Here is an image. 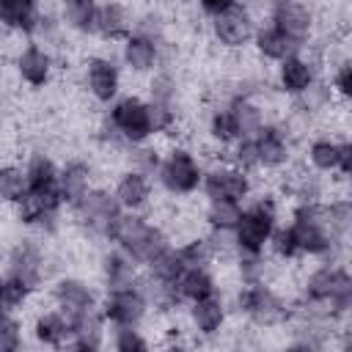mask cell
Instances as JSON below:
<instances>
[{
  "label": "cell",
  "mask_w": 352,
  "mask_h": 352,
  "mask_svg": "<svg viewBox=\"0 0 352 352\" xmlns=\"http://www.w3.org/2000/svg\"><path fill=\"white\" fill-rule=\"evenodd\" d=\"M239 0H195V6L212 19V16H217V14H223V11H228L231 6H236Z\"/></svg>",
  "instance_id": "obj_41"
},
{
  "label": "cell",
  "mask_w": 352,
  "mask_h": 352,
  "mask_svg": "<svg viewBox=\"0 0 352 352\" xmlns=\"http://www.w3.org/2000/svg\"><path fill=\"white\" fill-rule=\"evenodd\" d=\"M110 242L126 250L143 267H148L157 256H162L173 245V236L162 223H154L143 212H124Z\"/></svg>",
  "instance_id": "obj_3"
},
{
  "label": "cell",
  "mask_w": 352,
  "mask_h": 352,
  "mask_svg": "<svg viewBox=\"0 0 352 352\" xmlns=\"http://www.w3.org/2000/svg\"><path fill=\"white\" fill-rule=\"evenodd\" d=\"M25 346V322L22 314H6L0 316V352H19Z\"/></svg>",
  "instance_id": "obj_38"
},
{
  "label": "cell",
  "mask_w": 352,
  "mask_h": 352,
  "mask_svg": "<svg viewBox=\"0 0 352 352\" xmlns=\"http://www.w3.org/2000/svg\"><path fill=\"white\" fill-rule=\"evenodd\" d=\"M253 52L258 55V60H267V63H280V60H286V58H292V55H300L305 47H300L292 36H286L275 22H264V25H258V30H256V36H253Z\"/></svg>",
  "instance_id": "obj_28"
},
{
  "label": "cell",
  "mask_w": 352,
  "mask_h": 352,
  "mask_svg": "<svg viewBox=\"0 0 352 352\" xmlns=\"http://www.w3.org/2000/svg\"><path fill=\"white\" fill-rule=\"evenodd\" d=\"M253 140L258 154V170L278 173L292 162V132L280 121H270Z\"/></svg>",
  "instance_id": "obj_17"
},
{
  "label": "cell",
  "mask_w": 352,
  "mask_h": 352,
  "mask_svg": "<svg viewBox=\"0 0 352 352\" xmlns=\"http://www.w3.org/2000/svg\"><path fill=\"white\" fill-rule=\"evenodd\" d=\"M14 74L22 85L38 91L47 88L55 77V55L41 41H25L14 52Z\"/></svg>",
  "instance_id": "obj_12"
},
{
  "label": "cell",
  "mask_w": 352,
  "mask_h": 352,
  "mask_svg": "<svg viewBox=\"0 0 352 352\" xmlns=\"http://www.w3.org/2000/svg\"><path fill=\"white\" fill-rule=\"evenodd\" d=\"M231 311L258 330H278V327L292 324L294 319V302L272 280L236 283Z\"/></svg>",
  "instance_id": "obj_2"
},
{
  "label": "cell",
  "mask_w": 352,
  "mask_h": 352,
  "mask_svg": "<svg viewBox=\"0 0 352 352\" xmlns=\"http://www.w3.org/2000/svg\"><path fill=\"white\" fill-rule=\"evenodd\" d=\"M206 138H209L212 146L220 148V151L231 148V146L239 140V129H236L234 116H231V110L226 107V102H223L220 107H214V110L206 116Z\"/></svg>",
  "instance_id": "obj_33"
},
{
  "label": "cell",
  "mask_w": 352,
  "mask_h": 352,
  "mask_svg": "<svg viewBox=\"0 0 352 352\" xmlns=\"http://www.w3.org/2000/svg\"><path fill=\"white\" fill-rule=\"evenodd\" d=\"M82 85L96 104H113L121 96V66L110 55H91L82 66Z\"/></svg>",
  "instance_id": "obj_14"
},
{
  "label": "cell",
  "mask_w": 352,
  "mask_h": 352,
  "mask_svg": "<svg viewBox=\"0 0 352 352\" xmlns=\"http://www.w3.org/2000/svg\"><path fill=\"white\" fill-rule=\"evenodd\" d=\"M226 107L234 116V124L239 129V138H256L270 124L267 110H264L261 99L256 96V91H242L239 88L236 94H231L226 99Z\"/></svg>",
  "instance_id": "obj_25"
},
{
  "label": "cell",
  "mask_w": 352,
  "mask_h": 352,
  "mask_svg": "<svg viewBox=\"0 0 352 352\" xmlns=\"http://www.w3.org/2000/svg\"><path fill=\"white\" fill-rule=\"evenodd\" d=\"M187 327L198 336V338H214L226 330L228 324V316H231V305L228 300L217 292V294H209L204 300H195L187 305Z\"/></svg>",
  "instance_id": "obj_16"
},
{
  "label": "cell",
  "mask_w": 352,
  "mask_h": 352,
  "mask_svg": "<svg viewBox=\"0 0 352 352\" xmlns=\"http://www.w3.org/2000/svg\"><path fill=\"white\" fill-rule=\"evenodd\" d=\"M47 264H50V258H47L41 242L33 236H22L19 242L11 245V250L6 256V275L22 280L36 294H41L47 289V283L52 280V272Z\"/></svg>",
  "instance_id": "obj_7"
},
{
  "label": "cell",
  "mask_w": 352,
  "mask_h": 352,
  "mask_svg": "<svg viewBox=\"0 0 352 352\" xmlns=\"http://www.w3.org/2000/svg\"><path fill=\"white\" fill-rule=\"evenodd\" d=\"M25 176H28V190L30 192H47V190H58V176H60V165L41 148L25 154L22 160Z\"/></svg>",
  "instance_id": "obj_29"
},
{
  "label": "cell",
  "mask_w": 352,
  "mask_h": 352,
  "mask_svg": "<svg viewBox=\"0 0 352 352\" xmlns=\"http://www.w3.org/2000/svg\"><path fill=\"white\" fill-rule=\"evenodd\" d=\"M140 278H143V264L138 258H132L126 250H121L118 245H113L110 250H104L99 256V280H102L104 292L138 286Z\"/></svg>",
  "instance_id": "obj_18"
},
{
  "label": "cell",
  "mask_w": 352,
  "mask_h": 352,
  "mask_svg": "<svg viewBox=\"0 0 352 352\" xmlns=\"http://www.w3.org/2000/svg\"><path fill=\"white\" fill-rule=\"evenodd\" d=\"M264 11H267V19L275 22L300 47L311 44L316 16L305 0H264Z\"/></svg>",
  "instance_id": "obj_13"
},
{
  "label": "cell",
  "mask_w": 352,
  "mask_h": 352,
  "mask_svg": "<svg viewBox=\"0 0 352 352\" xmlns=\"http://www.w3.org/2000/svg\"><path fill=\"white\" fill-rule=\"evenodd\" d=\"M258 30V19L248 3H236L228 11L209 19V33L214 44H220L228 52H242L253 44V36Z\"/></svg>",
  "instance_id": "obj_9"
},
{
  "label": "cell",
  "mask_w": 352,
  "mask_h": 352,
  "mask_svg": "<svg viewBox=\"0 0 352 352\" xmlns=\"http://www.w3.org/2000/svg\"><path fill=\"white\" fill-rule=\"evenodd\" d=\"M300 305L333 314L338 319L352 316V267L336 261H319L300 283Z\"/></svg>",
  "instance_id": "obj_1"
},
{
  "label": "cell",
  "mask_w": 352,
  "mask_h": 352,
  "mask_svg": "<svg viewBox=\"0 0 352 352\" xmlns=\"http://www.w3.org/2000/svg\"><path fill=\"white\" fill-rule=\"evenodd\" d=\"M107 330H110V324H107V316L99 302L96 308H88V311L72 316V344L69 346L85 349V352L102 349V346H107Z\"/></svg>",
  "instance_id": "obj_27"
},
{
  "label": "cell",
  "mask_w": 352,
  "mask_h": 352,
  "mask_svg": "<svg viewBox=\"0 0 352 352\" xmlns=\"http://www.w3.org/2000/svg\"><path fill=\"white\" fill-rule=\"evenodd\" d=\"M72 214H74V220H77L82 234L110 242L113 231H116V226H118V220L124 214V206L118 204L113 190H107L104 184H96L88 192V198L77 209H72Z\"/></svg>",
  "instance_id": "obj_6"
},
{
  "label": "cell",
  "mask_w": 352,
  "mask_h": 352,
  "mask_svg": "<svg viewBox=\"0 0 352 352\" xmlns=\"http://www.w3.org/2000/svg\"><path fill=\"white\" fill-rule=\"evenodd\" d=\"M278 226H280V204L272 195H256L250 204L245 201V214H242L239 226L234 228L236 256L239 253H248V256L267 253L270 239Z\"/></svg>",
  "instance_id": "obj_5"
},
{
  "label": "cell",
  "mask_w": 352,
  "mask_h": 352,
  "mask_svg": "<svg viewBox=\"0 0 352 352\" xmlns=\"http://www.w3.org/2000/svg\"><path fill=\"white\" fill-rule=\"evenodd\" d=\"M118 58H121V66H124L129 74H135V77H148V74H154V72L160 69V63H162V44L135 30L132 36H126V38L121 41Z\"/></svg>",
  "instance_id": "obj_20"
},
{
  "label": "cell",
  "mask_w": 352,
  "mask_h": 352,
  "mask_svg": "<svg viewBox=\"0 0 352 352\" xmlns=\"http://www.w3.org/2000/svg\"><path fill=\"white\" fill-rule=\"evenodd\" d=\"M338 173L344 179L352 176V138L338 140Z\"/></svg>",
  "instance_id": "obj_40"
},
{
  "label": "cell",
  "mask_w": 352,
  "mask_h": 352,
  "mask_svg": "<svg viewBox=\"0 0 352 352\" xmlns=\"http://www.w3.org/2000/svg\"><path fill=\"white\" fill-rule=\"evenodd\" d=\"M25 195H28V176H25L22 162H6L0 168V198H3V204L11 209Z\"/></svg>",
  "instance_id": "obj_35"
},
{
  "label": "cell",
  "mask_w": 352,
  "mask_h": 352,
  "mask_svg": "<svg viewBox=\"0 0 352 352\" xmlns=\"http://www.w3.org/2000/svg\"><path fill=\"white\" fill-rule=\"evenodd\" d=\"M113 192H116L118 204L124 206V212H143L154 201V176L135 170V168H126L116 179Z\"/></svg>",
  "instance_id": "obj_26"
},
{
  "label": "cell",
  "mask_w": 352,
  "mask_h": 352,
  "mask_svg": "<svg viewBox=\"0 0 352 352\" xmlns=\"http://www.w3.org/2000/svg\"><path fill=\"white\" fill-rule=\"evenodd\" d=\"M135 22H138V16L132 14V8L126 3L104 0V3H99L94 36L99 41H107V44H121L126 36L135 33Z\"/></svg>",
  "instance_id": "obj_22"
},
{
  "label": "cell",
  "mask_w": 352,
  "mask_h": 352,
  "mask_svg": "<svg viewBox=\"0 0 352 352\" xmlns=\"http://www.w3.org/2000/svg\"><path fill=\"white\" fill-rule=\"evenodd\" d=\"M47 297L52 305H58L60 311H66L69 316H77L88 308H96L102 302V294L94 289V283H88L80 275H58L50 280L47 286Z\"/></svg>",
  "instance_id": "obj_15"
},
{
  "label": "cell",
  "mask_w": 352,
  "mask_h": 352,
  "mask_svg": "<svg viewBox=\"0 0 352 352\" xmlns=\"http://www.w3.org/2000/svg\"><path fill=\"white\" fill-rule=\"evenodd\" d=\"M316 80H319L316 63L302 52L275 63V88L289 99H297L300 94H305Z\"/></svg>",
  "instance_id": "obj_24"
},
{
  "label": "cell",
  "mask_w": 352,
  "mask_h": 352,
  "mask_svg": "<svg viewBox=\"0 0 352 352\" xmlns=\"http://www.w3.org/2000/svg\"><path fill=\"white\" fill-rule=\"evenodd\" d=\"M344 195H352V176H346V192Z\"/></svg>",
  "instance_id": "obj_42"
},
{
  "label": "cell",
  "mask_w": 352,
  "mask_h": 352,
  "mask_svg": "<svg viewBox=\"0 0 352 352\" xmlns=\"http://www.w3.org/2000/svg\"><path fill=\"white\" fill-rule=\"evenodd\" d=\"M305 162H308L311 170L319 173V176H327V173L333 176V173H338V140L324 138V135L314 138V140L305 146Z\"/></svg>",
  "instance_id": "obj_34"
},
{
  "label": "cell",
  "mask_w": 352,
  "mask_h": 352,
  "mask_svg": "<svg viewBox=\"0 0 352 352\" xmlns=\"http://www.w3.org/2000/svg\"><path fill=\"white\" fill-rule=\"evenodd\" d=\"M96 14L99 0H58V22L77 36H94Z\"/></svg>",
  "instance_id": "obj_30"
},
{
  "label": "cell",
  "mask_w": 352,
  "mask_h": 352,
  "mask_svg": "<svg viewBox=\"0 0 352 352\" xmlns=\"http://www.w3.org/2000/svg\"><path fill=\"white\" fill-rule=\"evenodd\" d=\"M96 187V179H94V165L88 160H80V157H72L60 165V176H58V190H60V198L66 204V209H77L88 192Z\"/></svg>",
  "instance_id": "obj_23"
},
{
  "label": "cell",
  "mask_w": 352,
  "mask_h": 352,
  "mask_svg": "<svg viewBox=\"0 0 352 352\" xmlns=\"http://www.w3.org/2000/svg\"><path fill=\"white\" fill-rule=\"evenodd\" d=\"M107 346H113L118 352H146L151 346V338L146 336L143 327H118V324H110V330H107Z\"/></svg>",
  "instance_id": "obj_37"
},
{
  "label": "cell",
  "mask_w": 352,
  "mask_h": 352,
  "mask_svg": "<svg viewBox=\"0 0 352 352\" xmlns=\"http://www.w3.org/2000/svg\"><path fill=\"white\" fill-rule=\"evenodd\" d=\"M242 214H245V201H231V198L206 201L201 209V220L206 231H220V234H234Z\"/></svg>",
  "instance_id": "obj_31"
},
{
  "label": "cell",
  "mask_w": 352,
  "mask_h": 352,
  "mask_svg": "<svg viewBox=\"0 0 352 352\" xmlns=\"http://www.w3.org/2000/svg\"><path fill=\"white\" fill-rule=\"evenodd\" d=\"M28 333H30L33 344H38V346L63 349L72 344V316L50 302V308L33 314Z\"/></svg>",
  "instance_id": "obj_19"
},
{
  "label": "cell",
  "mask_w": 352,
  "mask_h": 352,
  "mask_svg": "<svg viewBox=\"0 0 352 352\" xmlns=\"http://www.w3.org/2000/svg\"><path fill=\"white\" fill-rule=\"evenodd\" d=\"M107 118L113 121V126L118 129V135L124 138L126 146H140V143L154 140L151 107H148V99L146 96H138V94L118 96L110 104Z\"/></svg>",
  "instance_id": "obj_8"
},
{
  "label": "cell",
  "mask_w": 352,
  "mask_h": 352,
  "mask_svg": "<svg viewBox=\"0 0 352 352\" xmlns=\"http://www.w3.org/2000/svg\"><path fill=\"white\" fill-rule=\"evenodd\" d=\"M176 292H179L184 305H190L195 300H204L209 294H217L220 286H217V278H214V267H184L179 280H176Z\"/></svg>",
  "instance_id": "obj_32"
},
{
  "label": "cell",
  "mask_w": 352,
  "mask_h": 352,
  "mask_svg": "<svg viewBox=\"0 0 352 352\" xmlns=\"http://www.w3.org/2000/svg\"><path fill=\"white\" fill-rule=\"evenodd\" d=\"M330 88L338 102L352 104V60H341L330 74Z\"/></svg>",
  "instance_id": "obj_39"
},
{
  "label": "cell",
  "mask_w": 352,
  "mask_h": 352,
  "mask_svg": "<svg viewBox=\"0 0 352 352\" xmlns=\"http://www.w3.org/2000/svg\"><path fill=\"white\" fill-rule=\"evenodd\" d=\"M201 192H204V201H214V198L248 201L256 195V182H253V173L231 165L228 160H220L206 168Z\"/></svg>",
  "instance_id": "obj_10"
},
{
  "label": "cell",
  "mask_w": 352,
  "mask_h": 352,
  "mask_svg": "<svg viewBox=\"0 0 352 352\" xmlns=\"http://www.w3.org/2000/svg\"><path fill=\"white\" fill-rule=\"evenodd\" d=\"M0 22L6 33L14 36H36L47 30V16L41 11V0H0Z\"/></svg>",
  "instance_id": "obj_21"
},
{
  "label": "cell",
  "mask_w": 352,
  "mask_h": 352,
  "mask_svg": "<svg viewBox=\"0 0 352 352\" xmlns=\"http://www.w3.org/2000/svg\"><path fill=\"white\" fill-rule=\"evenodd\" d=\"M36 300V292L30 286H25L22 280L11 278V275H3V283H0V308L6 314H25V308Z\"/></svg>",
  "instance_id": "obj_36"
},
{
  "label": "cell",
  "mask_w": 352,
  "mask_h": 352,
  "mask_svg": "<svg viewBox=\"0 0 352 352\" xmlns=\"http://www.w3.org/2000/svg\"><path fill=\"white\" fill-rule=\"evenodd\" d=\"M102 311L107 316V324H118V327H143L148 314L154 311L146 292L138 286H126V289H113V292H102Z\"/></svg>",
  "instance_id": "obj_11"
},
{
  "label": "cell",
  "mask_w": 352,
  "mask_h": 352,
  "mask_svg": "<svg viewBox=\"0 0 352 352\" xmlns=\"http://www.w3.org/2000/svg\"><path fill=\"white\" fill-rule=\"evenodd\" d=\"M204 162L201 157L187 146V143H170L162 154L160 170H157V184L162 192H168L170 198H190L195 192H201L204 184Z\"/></svg>",
  "instance_id": "obj_4"
}]
</instances>
